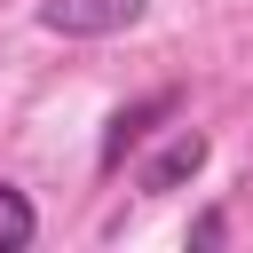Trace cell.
Wrapping results in <instances>:
<instances>
[{
  "label": "cell",
  "mask_w": 253,
  "mask_h": 253,
  "mask_svg": "<svg viewBox=\"0 0 253 253\" xmlns=\"http://www.w3.org/2000/svg\"><path fill=\"white\" fill-rule=\"evenodd\" d=\"M32 237H40V213H32V198L0 182V253H24Z\"/></svg>",
  "instance_id": "cell-4"
},
{
  "label": "cell",
  "mask_w": 253,
  "mask_h": 253,
  "mask_svg": "<svg viewBox=\"0 0 253 253\" xmlns=\"http://www.w3.org/2000/svg\"><path fill=\"white\" fill-rule=\"evenodd\" d=\"M142 8H150V0H47L40 24L63 32V40H111V32L142 24Z\"/></svg>",
  "instance_id": "cell-1"
},
{
  "label": "cell",
  "mask_w": 253,
  "mask_h": 253,
  "mask_svg": "<svg viewBox=\"0 0 253 253\" xmlns=\"http://www.w3.org/2000/svg\"><path fill=\"white\" fill-rule=\"evenodd\" d=\"M206 150H213V142H206L198 126H182V134H166V142L142 158V174H134V182H142V190H182V182L206 166Z\"/></svg>",
  "instance_id": "cell-2"
},
{
  "label": "cell",
  "mask_w": 253,
  "mask_h": 253,
  "mask_svg": "<svg viewBox=\"0 0 253 253\" xmlns=\"http://www.w3.org/2000/svg\"><path fill=\"white\" fill-rule=\"evenodd\" d=\"M221 237H229V213H198L190 221V245H221Z\"/></svg>",
  "instance_id": "cell-5"
},
{
  "label": "cell",
  "mask_w": 253,
  "mask_h": 253,
  "mask_svg": "<svg viewBox=\"0 0 253 253\" xmlns=\"http://www.w3.org/2000/svg\"><path fill=\"white\" fill-rule=\"evenodd\" d=\"M174 103H182L174 87H158V95H142V103H126V111L111 119V134H103V166H119V158H126V150H134V142H142V134L158 126V119H174Z\"/></svg>",
  "instance_id": "cell-3"
}]
</instances>
